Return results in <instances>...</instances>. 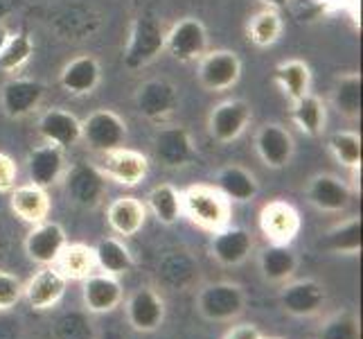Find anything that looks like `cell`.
<instances>
[{
	"label": "cell",
	"instance_id": "cell-1",
	"mask_svg": "<svg viewBox=\"0 0 363 339\" xmlns=\"http://www.w3.org/2000/svg\"><path fill=\"white\" fill-rule=\"evenodd\" d=\"M183 215L208 233L221 231L230 224L233 204L223 197L215 185L194 183L181 190Z\"/></svg>",
	"mask_w": 363,
	"mask_h": 339
},
{
	"label": "cell",
	"instance_id": "cell-2",
	"mask_svg": "<svg viewBox=\"0 0 363 339\" xmlns=\"http://www.w3.org/2000/svg\"><path fill=\"white\" fill-rule=\"evenodd\" d=\"M165 28L152 14H140L133 18L129 41L124 48V66L138 70L149 66L165 53Z\"/></svg>",
	"mask_w": 363,
	"mask_h": 339
},
{
	"label": "cell",
	"instance_id": "cell-3",
	"mask_svg": "<svg viewBox=\"0 0 363 339\" xmlns=\"http://www.w3.org/2000/svg\"><path fill=\"white\" fill-rule=\"evenodd\" d=\"M246 308V294L235 283H210L196 294V310L201 317L215 323H226L237 319Z\"/></svg>",
	"mask_w": 363,
	"mask_h": 339
},
{
	"label": "cell",
	"instance_id": "cell-4",
	"mask_svg": "<svg viewBox=\"0 0 363 339\" xmlns=\"http://www.w3.org/2000/svg\"><path fill=\"white\" fill-rule=\"evenodd\" d=\"M93 166L104 174L106 181H113L127 188H133L140 181H145V177L149 174V158L143 152L131 149L127 145L97 154Z\"/></svg>",
	"mask_w": 363,
	"mask_h": 339
},
{
	"label": "cell",
	"instance_id": "cell-5",
	"mask_svg": "<svg viewBox=\"0 0 363 339\" xmlns=\"http://www.w3.org/2000/svg\"><path fill=\"white\" fill-rule=\"evenodd\" d=\"M210 50V36L206 25L194 18H179L165 32V53L181 64H194Z\"/></svg>",
	"mask_w": 363,
	"mask_h": 339
},
{
	"label": "cell",
	"instance_id": "cell-6",
	"mask_svg": "<svg viewBox=\"0 0 363 339\" xmlns=\"http://www.w3.org/2000/svg\"><path fill=\"white\" fill-rule=\"evenodd\" d=\"M242 77V59L233 50H208L196 61V80L210 93L230 91Z\"/></svg>",
	"mask_w": 363,
	"mask_h": 339
},
{
	"label": "cell",
	"instance_id": "cell-7",
	"mask_svg": "<svg viewBox=\"0 0 363 339\" xmlns=\"http://www.w3.org/2000/svg\"><path fill=\"white\" fill-rule=\"evenodd\" d=\"M82 141L97 154L122 147L127 141V122L116 111L97 109L82 120Z\"/></svg>",
	"mask_w": 363,
	"mask_h": 339
},
{
	"label": "cell",
	"instance_id": "cell-8",
	"mask_svg": "<svg viewBox=\"0 0 363 339\" xmlns=\"http://www.w3.org/2000/svg\"><path fill=\"white\" fill-rule=\"evenodd\" d=\"M135 109L149 120L162 124L167 122L179 109V91L167 80H147L135 91Z\"/></svg>",
	"mask_w": 363,
	"mask_h": 339
},
{
	"label": "cell",
	"instance_id": "cell-9",
	"mask_svg": "<svg viewBox=\"0 0 363 339\" xmlns=\"http://www.w3.org/2000/svg\"><path fill=\"white\" fill-rule=\"evenodd\" d=\"M253 120V111L246 99H223L208 113V134L217 143L228 145L237 141Z\"/></svg>",
	"mask_w": 363,
	"mask_h": 339
},
{
	"label": "cell",
	"instance_id": "cell-10",
	"mask_svg": "<svg viewBox=\"0 0 363 339\" xmlns=\"http://www.w3.org/2000/svg\"><path fill=\"white\" fill-rule=\"evenodd\" d=\"M68 197L82 208H97L106 195V179L93 163H74L64 174Z\"/></svg>",
	"mask_w": 363,
	"mask_h": 339
},
{
	"label": "cell",
	"instance_id": "cell-11",
	"mask_svg": "<svg viewBox=\"0 0 363 339\" xmlns=\"http://www.w3.org/2000/svg\"><path fill=\"white\" fill-rule=\"evenodd\" d=\"M255 152L269 170H282L296 154L294 134L280 122H264L255 134Z\"/></svg>",
	"mask_w": 363,
	"mask_h": 339
},
{
	"label": "cell",
	"instance_id": "cell-12",
	"mask_svg": "<svg viewBox=\"0 0 363 339\" xmlns=\"http://www.w3.org/2000/svg\"><path fill=\"white\" fill-rule=\"evenodd\" d=\"M300 212L284 199H271L259 210V231L273 244H291L300 233Z\"/></svg>",
	"mask_w": 363,
	"mask_h": 339
},
{
	"label": "cell",
	"instance_id": "cell-13",
	"mask_svg": "<svg viewBox=\"0 0 363 339\" xmlns=\"http://www.w3.org/2000/svg\"><path fill=\"white\" fill-rule=\"evenodd\" d=\"M154 156L165 168H185L196 158L192 134L181 124L160 127L154 136Z\"/></svg>",
	"mask_w": 363,
	"mask_h": 339
},
{
	"label": "cell",
	"instance_id": "cell-14",
	"mask_svg": "<svg viewBox=\"0 0 363 339\" xmlns=\"http://www.w3.org/2000/svg\"><path fill=\"white\" fill-rule=\"evenodd\" d=\"M66 244H68V235L64 231V226L59 222H50V220L32 224V229L23 242L25 254H28V258L39 267L55 265Z\"/></svg>",
	"mask_w": 363,
	"mask_h": 339
},
{
	"label": "cell",
	"instance_id": "cell-15",
	"mask_svg": "<svg viewBox=\"0 0 363 339\" xmlns=\"http://www.w3.org/2000/svg\"><path fill=\"white\" fill-rule=\"evenodd\" d=\"M45 97V86L39 80L30 77H9L0 89V109L7 118L21 120L30 116Z\"/></svg>",
	"mask_w": 363,
	"mask_h": 339
},
{
	"label": "cell",
	"instance_id": "cell-16",
	"mask_svg": "<svg viewBox=\"0 0 363 339\" xmlns=\"http://www.w3.org/2000/svg\"><path fill=\"white\" fill-rule=\"evenodd\" d=\"M68 279L55 265H45L28 283H23V298L34 312L52 310L66 294Z\"/></svg>",
	"mask_w": 363,
	"mask_h": 339
},
{
	"label": "cell",
	"instance_id": "cell-17",
	"mask_svg": "<svg viewBox=\"0 0 363 339\" xmlns=\"http://www.w3.org/2000/svg\"><path fill=\"white\" fill-rule=\"evenodd\" d=\"M325 301H328V292L318 281L303 279V281H286L282 283L280 290V306L286 315L305 319L314 317L323 310Z\"/></svg>",
	"mask_w": 363,
	"mask_h": 339
},
{
	"label": "cell",
	"instance_id": "cell-18",
	"mask_svg": "<svg viewBox=\"0 0 363 339\" xmlns=\"http://www.w3.org/2000/svg\"><path fill=\"white\" fill-rule=\"evenodd\" d=\"M124 315L135 333H154L165 321V301L154 287H138L124 303Z\"/></svg>",
	"mask_w": 363,
	"mask_h": 339
},
{
	"label": "cell",
	"instance_id": "cell-19",
	"mask_svg": "<svg viewBox=\"0 0 363 339\" xmlns=\"http://www.w3.org/2000/svg\"><path fill=\"white\" fill-rule=\"evenodd\" d=\"M124 298V290L118 276L104 271H93L89 279L82 281V303L86 312L93 315H106L120 308Z\"/></svg>",
	"mask_w": 363,
	"mask_h": 339
},
{
	"label": "cell",
	"instance_id": "cell-20",
	"mask_svg": "<svg viewBox=\"0 0 363 339\" xmlns=\"http://www.w3.org/2000/svg\"><path fill=\"white\" fill-rule=\"evenodd\" d=\"M307 202L320 212H343L352 204V188L336 174H316L307 183Z\"/></svg>",
	"mask_w": 363,
	"mask_h": 339
},
{
	"label": "cell",
	"instance_id": "cell-21",
	"mask_svg": "<svg viewBox=\"0 0 363 339\" xmlns=\"http://www.w3.org/2000/svg\"><path fill=\"white\" fill-rule=\"evenodd\" d=\"M68 170V161H66V149H61L57 145L43 143L39 147H34L30 156H28V177L30 183L39 185V188H52L61 183L64 174Z\"/></svg>",
	"mask_w": 363,
	"mask_h": 339
},
{
	"label": "cell",
	"instance_id": "cell-22",
	"mask_svg": "<svg viewBox=\"0 0 363 339\" xmlns=\"http://www.w3.org/2000/svg\"><path fill=\"white\" fill-rule=\"evenodd\" d=\"M253 235H250L242 226H223L221 231L212 233L210 240V254L219 265L223 267H237L248 260L253 254Z\"/></svg>",
	"mask_w": 363,
	"mask_h": 339
},
{
	"label": "cell",
	"instance_id": "cell-23",
	"mask_svg": "<svg viewBox=\"0 0 363 339\" xmlns=\"http://www.w3.org/2000/svg\"><path fill=\"white\" fill-rule=\"evenodd\" d=\"M102 82V68L93 55H77L59 72V86L70 95H91Z\"/></svg>",
	"mask_w": 363,
	"mask_h": 339
},
{
	"label": "cell",
	"instance_id": "cell-24",
	"mask_svg": "<svg viewBox=\"0 0 363 339\" xmlns=\"http://www.w3.org/2000/svg\"><path fill=\"white\" fill-rule=\"evenodd\" d=\"M39 136L43 143L68 149L82 141V120L66 109H48L39 118Z\"/></svg>",
	"mask_w": 363,
	"mask_h": 339
},
{
	"label": "cell",
	"instance_id": "cell-25",
	"mask_svg": "<svg viewBox=\"0 0 363 339\" xmlns=\"http://www.w3.org/2000/svg\"><path fill=\"white\" fill-rule=\"evenodd\" d=\"M106 222L116 235L133 237L143 231L147 222V206L143 199L122 195L106 206Z\"/></svg>",
	"mask_w": 363,
	"mask_h": 339
},
{
	"label": "cell",
	"instance_id": "cell-26",
	"mask_svg": "<svg viewBox=\"0 0 363 339\" xmlns=\"http://www.w3.org/2000/svg\"><path fill=\"white\" fill-rule=\"evenodd\" d=\"M257 265L262 271V279L273 285H282L286 281H291L298 271V254L294 251L291 244H273L269 242L264 249L259 251Z\"/></svg>",
	"mask_w": 363,
	"mask_h": 339
},
{
	"label": "cell",
	"instance_id": "cell-27",
	"mask_svg": "<svg viewBox=\"0 0 363 339\" xmlns=\"http://www.w3.org/2000/svg\"><path fill=\"white\" fill-rule=\"evenodd\" d=\"M9 208L16 217H21L28 224H39L43 220H48L50 215V197L45 188H39L34 183H25V185H16L9 195Z\"/></svg>",
	"mask_w": 363,
	"mask_h": 339
},
{
	"label": "cell",
	"instance_id": "cell-28",
	"mask_svg": "<svg viewBox=\"0 0 363 339\" xmlns=\"http://www.w3.org/2000/svg\"><path fill=\"white\" fill-rule=\"evenodd\" d=\"M215 188L228 199V202H237V204H244L255 199L259 193V183L255 179V174L246 170L244 166H223L217 177H215Z\"/></svg>",
	"mask_w": 363,
	"mask_h": 339
},
{
	"label": "cell",
	"instance_id": "cell-29",
	"mask_svg": "<svg viewBox=\"0 0 363 339\" xmlns=\"http://www.w3.org/2000/svg\"><path fill=\"white\" fill-rule=\"evenodd\" d=\"M273 82L278 84V89L289 102H296V99L307 95L311 89V68L303 59L280 61V64L273 68Z\"/></svg>",
	"mask_w": 363,
	"mask_h": 339
},
{
	"label": "cell",
	"instance_id": "cell-30",
	"mask_svg": "<svg viewBox=\"0 0 363 339\" xmlns=\"http://www.w3.org/2000/svg\"><path fill=\"white\" fill-rule=\"evenodd\" d=\"M330 102L334 111L345 120L361 118V72H343L332 86Z\"/></svg>",
	"mask_w": 363,
	"mask_h": 339
},
{
	"label": "cell",
	"instance_id": "cell-31",
	"mask_svg": "<svg viewBox=\"0 0 363 339\" xmlns=\"http://www.w3.org/2000/svg\"><path fill=\"white\" fill-rule=\"evenodd\" d=\"M55 267L66 276L68 281H84L93 271H97L95 251L84 242H68L59 254Z\"/></svg>",
	"mask_w": 363,
	"mask_h": 339
},
{
	"label": "cell",
	"instance_id": "cell-32",
	"mask_svg": "<svg viewBox=\"0 0 363 339\" xmlns=\"http://www.w3.org/2000/svg\"><path fill=\"white\" fill-rule=\"evenodd\" d=\"M291 122L305 136H311V138L320 136L325 129V122H328V109H325V102L318 95L309 91L307 95L291 102Z\"/></svg>",
	"mask_w": 363,
	"mask_h": 339
},
{
	"label": "cell",
	"instance_id": "cell-33",
	"mask_svg": "<svg viewBox=\"0 0 363 339\" xmlns=\"http://www.w3.org/2000/svg\"><path fill=\"white\" fill-rule=\"evenodd\" d=\"M147 212L162 224V226H172L177 224L183 215V206H181V190L174 188L172 183H158L154 185L147 195Z\"/></svg>",
	"mask_w": 363,
	"mask_h": 339
},
{
	"label": "cell",
	"instance_id": "cell-34",
	"mask_svg": "<svg viewBox=\"0 0 363 339\" xmlns=\"http://www.w3.org/2000/svg\"><path fill=\"white\" fill-rule=\"evenodd\" d=\"M93 251H95L97 269L104 274L122 276V274H129L133 267L131 251L120 237H102V240L93 247Z\"/></svg>",
	"mask_w": 363,
	"mask_h": 339
},
{
	"label": "cell",
	"instance_id": "cell-35",
	"mask_svg": "<svg viewBox=\"0 0 363 339\" xmlns=\"http://www.w3.org/2000/svg\"><path fill=\"white\" fill-rule=\"evenodd\" d=\"M282 32H284V21L280 16V11L271 7L259 9L257 14L248 18V25H246V36L250 39V43L257 48L275 45L280 41Z\"/></svg>",
	"mask_w": 363,
	"mask_h": 339
},
{
	"label": "cell",
	"instance_id": "cell-36",
	"mask_svg": "<svg viewBox=\"0 0 363 339\" xmlns=\"http://www.w3.org/2000/svg\"><path fill=\"white\" fill-rule=\"evenodd\" d=\"M323 247L332 254L359 256L361 254V217H347L325 233Z\"/></svg>",
	"mask_w": 363,
	"mask_h": 339
},
{
	"label": "cell",
	"instance_id": "cell-37",
	"mask_svg": "<svg viewBox=\"0 0 363 339\" xmlns=\"http://www.w3.org/2000/svg\"><path fill=\"white\" fill-rule=\"evenodd\" d=\"M334 161L350 172L361 170V136L352 129L334 131L328 141Z\"/></svg>",
	"mask_w": 363,
	"mask_h": 339
},
{
	"label": "cell",
	"instance_id": "cell-38",
	"mask_svg": "<svg viewBox=\"0 0 363 339\" xmlns=\"http://www.w3.org/2000/svg\"><path fill=\"white\" fill-rule=\"evenodd\" d=\"M34 55V41L28 32H16L9 36L7 45L0 53V70L7 75H16L30 64Z\"/></svg>",
	"mask_w": 363,
	"mask_h": 339
},
{
	"label": "cell",
	"instance_id": "cell-39",
	"mask_svg": "<svg viewBox=\"0 0 363 339\" xmlns=\"http://www.w3.org/2000/svg\"><path fill=\"white\" fill-rule=\"evenodd\" d=\"M316 339H361V321L350 310L334 312L323 321Z\"/></svg>",
	"mask_w": 363,
	"mask_h": 339
},
{
	"label": "cell",
	"instance_id": "cell-40",
	"mask_svg": "<svg viewBox=\"0 0 363 339\" xmlns=\"http://www.w3.org/2000/svg\"><path fill=\"white\" fill-rule=\"evenodd\" d=\"M52 339H93L91 323L82 312H66L55 321Z\"/></svg>",
	"mask_w": 363,
	"mask_h": 339
},
{
	"label": "cell",
	"instance_id": "cell-41",
	"mask_svg": "<svg viewBox=\"0 0 363 339\" xmlns=\"http://www.w3.org/2000/svg\"><path fill=\"white\" fill-rule=\"evenodd\" d=\"M23 298V281L18 276L0 269V312L16 308Z\"/></svg>",
	"mask_w": 363,
	"mask_h": 339
},
{
	"label": "cell",
	"instance_id": "cell-42",
	"mask_svg": "<svg viewBox=\"0 0 363 339\" xmlns=\"http://www.w3.org/2000/svg\"><path fill=\"white\" fill-rule=\"evenodd\" d=\"M16 179H18V168L16 161L9 154L0 152V193H11L16 188Z\"/></svg>",
	"mask_w": 363,
	"mask_h": 339
},
{
	"label": "cell",
	"instance_id": "cell-43",
	"mask_svg": "<svg viewBox=\"0 0 363 339\" xmlns=\"http://www.w3.org/2000/svg\"><path fill=\"white\" fill-rule=\"evenodd\" d=\"M320 5L325 11H345V14H350L357 21L361 0H320Z\"/></svg>",
	"mask_w": 363,
	"mask_h": 339
},
{
	"label": "cell",
	"instance_id": "cell-44",
	"mask_svg": "<svg viewBox=\"0 0 363 339\" xmlns=\"http://www.w3.org/2000/svg\"><path fill=\"white\" fill-rule=\"evenodd\" d=\"M223 339H264V335L255 323H237L223 335Z\"/></svg>",
	"mask_w": 363,
	"mask_h": 339
},
{
	"label": "cell",
	"instance_id": "cell-45",
	"mask_svg": "<svg viewBox=\"0 0 363 339\" xmlns=\"http://www.w3.org/2000/svg\"><path fill=\"white\" fill-rule=\"evenodd\" d=\"M259 3L264 5V7H271V9H278V11H280L282 7L289 5L291 0H259Z\"/></svg>",
	"mask_w": 363,
	"mask_h": 339
},
{
	"label": "cell",
	"instance_id": "cell-46",
	"mask_svg": "<svg viewBox=\"0 0 363 339\" xmlns=\"http://www.w3.org/2000/svg\"><path fill=\"white\" fill-rule=\"evenodd\" d=\"M9 36H11V32H9V28L5 23H0V53H3V48L7 45V41H9Z\"/></svg>",
	"mask_w": 363,
	"mask_h": 339
},
{
	"label": "cell",
	"instance_id": "cell-47",
	"mask_svg": "<svg viewBox=\"0 0 363 339\" xmlns=\"http://www.w3.org/2000/svg\"><path fill=\"white\" fill-rule=\"evenodd\" d=\"M264 339H282V337H264Z\"/></svg>",
	"mask_w": 363,
	"mask_h": 339
}]
</instances>
